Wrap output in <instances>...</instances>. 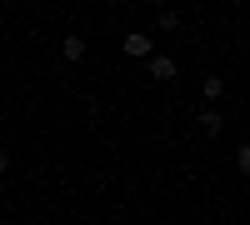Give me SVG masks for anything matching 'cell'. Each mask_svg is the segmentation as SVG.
Returning a JSON list of instances; mask_svg holds the SVG:
<instances>
[{"label": "cell", "instance_id": "cell-9", "mask_svg": "<svg viewBox=\"0 0 250 225\" xmlns=\"http://www.w3.org/2000/svg\"><path fill=\"white\" fill-rule=\"evenodd\" d=\"M105 5H125V0H105Z\"/></svg>", "mask_w": 250, "mask_h": 225}, {"label": "cell", "instance_id": "cell-2", "mask_svg": "<svg viewBox=\"0 0 250 225\" xmlns=\"http://www.w3.org/2000/svg\"><path fill=\"white\" fill-rule=\"evenodd\" d=\"M60 60H85V35H60Z\"/></svg>", "mask_w": 250, "mask_h": 225}, {"label": "cell", "instance_id": "cell-8", "mask_svg": "<svg viewBox=\"0 0 250 225\" xmlns=\"http://www.w3.org/2000/svg\"><path fill=\"white\" fill-rule=\"evenodd\" d=\"M145 5H165V0H145Z\"/></svg>", "mask_w": 250, "mask_h": 225}, {"label": "cell", "instance_id": "cell-7", "mask_svg": "<svg viewBox=\"0 0 250 225\" xmlns=\"http://www.w3.org/2000/svg\"><path fill=\"white\" fill-rule=\"evenodd\" d=\"M5 170H10V155H5V150H0V175H5Z\"/></svg>", "mask_w": 250, "mask_h": 225}, {"label": "cell", "instance_id": "cell-1", "mask_svg": "<svg viewBox=\"0 0 250 225\" xmlns=\"http://www.w3.org/2000/svg\"><path fill=\"white\" fill-rule=\"evenodd\" d=\"M120 50L130 55V60H145V55H155V35L135 30V35H125V40H120Z\"/></svg>", "mask_w": 250, "mask_h": 225}, {"label": "cell", "instance_id": "cell-4", "mask_svg": "<svg viewBox=\"0 0 250 225\" xmlns=\"http://www.w3.org/2000/svg\"><path fill=\"white\" fill-rule=\"evenodd\" d=\"M220 125H225V115H220L215 105H205V110H200V130H205V135H220Z\"/></svg>", "mask_w": 250, "mask_h": 225}, {"label": "cell", "instance_id": "cell-6", "mask_svg": "<svg viewBox=\"0 0 250 225\" xmlns=\"http://www.w3.org/2000/svg\"><path fill=\"white\" fill-rule=\"evenodd\" d=\"M160 30H180V10H160Z\"/></svg>", "mask_w": 250, "mask_h": 225}, {"label": "cell", "instance_id": "cell-10", "mask_svg": "<svg viewBox=\"0 0 250 225\" xmlns=\"http://www.w3.org/2000/svg\"><path fill=\"white\" fill-rule=\"evenodd\" d=\"M0 200H5V185H0Z\"/></svg>", "mask_w": 250, "mask_h": 225}, {"label": "cell", "instance_id": "cell-3", "mask_svg": "<svg viewBox=\"0 0 250 225\" xmlns=\"http://www.w3.org/2000/svg\"><path fill=\"white\" fill-rule=\"evenodd\" d=\"M150 60V80H175V60L170 55H145Z\"/></svg>", "mask_w": 250, "mask_h": 225}, {"label": "cell", "instance_id": "cell-5", "mask_svg": "<svg viewBox=\"0 0 250 225\" xmlns=\"http://www.w3.org/2000/svg\"><path fill=\"white\" fill-rule=\"evenodd\" d=\"M200 95H205V100H220V95H225V80H220V75H205V80H200Z\"/></svg>", "mask_w": 250, "mask_h": 225}]
</instances>
